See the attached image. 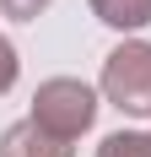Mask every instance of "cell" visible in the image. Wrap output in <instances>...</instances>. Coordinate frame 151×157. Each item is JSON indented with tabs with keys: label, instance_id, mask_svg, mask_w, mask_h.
Here are the masks:
<instances>
[{
	"label": "cell",
	"instance_id": "6da1fadb",
	"mask_svg": "<svg viewBox=\"0 0 151 157\" xmlns=\"http://www.w3.org/2000/svg\"><path fill=\"white\" fill-rule=\"evenodd\" d=\"M32 125H43L49 136H60V141H76V136H87L92 119H97V92H92L81 76H49L38 81V92H32Z\"/></svg>",
	"mask_w": 151,
	"mask_h": 157
},
{
	"label": "cell",
	"instance_id": "7a4b0ae2",
	"mask_svg": "<svg viewBox=\"0 0 151 157\" xmlns=\"http://www.w3.org/2000/svg\"><path fill=\"white\" fill-rule=\"evenodd\" d=\"M103 98L119 114H151V44L146 38H124L113 54L103 60Z\"/></svg>",
	"mask_w": 151,
	"mask_h": 157
},
{
	"label": "cell",
	"instance_id": "3957f363",
	"mask_svg": "<svg viewBox=\"0 0 151 157\" xmlns=\"http://www.w3.org/2000/svg\"><path fill=\"white\" fill-rule=\"evenodd\" d=\"M0 157H76V146L60 141V136H49V130L32 125V119H16V125L0 136Z\"/></svg>",
	"mask_w": 151,
	"mask_h": 157
},
{
	"label": "cell",
	"instance_id": "277c9868",
	"mask_svg": "<svg viewBox=\"0 0 151 157\" xmlns=\"http://www.w3.org/2000/svg\"><path fill=\"white\" fill-rule=\"evenodd\" d=\"M92 6V16L103 22V27H113V33H140L151 22V0H87Z\"/></svg>",
	"mask_w": 151,
	"mask_h": 157
},
{
	"label": "cell",
	"instance_id": "5b68a950",
	"mask_svg": "<svg viewBox=\"0 0 151 157\" xmlns=\"http://www.w3.org/2000/svg\"><path fill=\"white\" fill-rule=\"evenodd\" d=\"M97 157H151V136L146 130H113V136H103Z\"/></svg>",
	"mask_w": 151,
	"mask_h": 157
},
{
	"label": "cell",
	"instance_id": "8992f818",
	"mask_svg": "<svg viewBox=\"0 0 151 157\" xmlns=\"http://www.w3.org/2000/svg\"><path fill=\"white\" fill-rule=\"evenodd\" d=\"M16 76H22V60H16V44L6 38V33H0V98H6V92L16 87Z\"/></svg>",
	"mask_w": 151,
	"mask_h": 157
},
{
	"label": "cell",
	"instance_id": "52a82bcc",
	"mask_svg": "<svg viewBox=\"0 0 151 157\" xmlns=\"http://www.w3.org/2000/svg\"><path fill=\"white\" fill-rule=\"evenodd\" d=\"M49 6H54V0H0V11L11 16V22H38Z\"/></svg>",
	"mask_w": 151,
	"mask_h": 157
}]
</instances>
